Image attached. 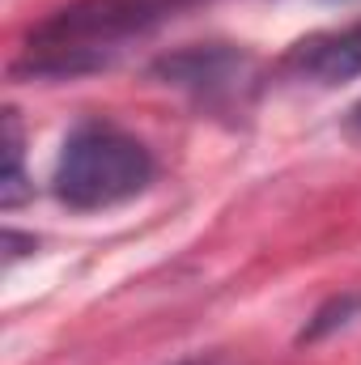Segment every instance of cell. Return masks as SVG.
Segmentation results:
<instances>
[{"label":"cell","mask_w":361,"mask_h":365,"mask_svg":"<svg viewBox=\"0 0 361 365\" xmlns=\"http://www.w3.org/2000/svg\"><path fill=\"white\" fill-rule=\"evenodd\" d=\"M361 319V289H340V293H332L323 306H315V314L302 323V331L293 336L302 349H310V344H323V340H332L336 331H345V327H353Z\"/></svg>","instance_id":"cell-5"},{"label":"cell","mask_w":361,"mask_h":365,"mask_svg":"<svg viewBox=\"0 0 361 365\" xmlns=\"http://www.w3.org/2000/svg\"><path fill=\"white\" fill-rule=\"evenodd\" d=\"M153 175L158 162L141 136L123 132L111 119H81L60 145L51 191L73 212H102L149 191Z\"/></svg>","instance_id":"cell-2"},{"label":"cell","mask_w":361,"mask_h":365,"mask_svg":"<svg viewBox=\"0 0 361 365\" xmlns=\"http://www.w3.org/2000/svg\"><path fill=\"white\" fill-rule=\"evenodd\" d=\"M204 4L213 0H73L26 34V51L13 64V77L73 81L102 73L132 43L158 34L162 26Z\"/></svg>","instance_id":"cell-1"},{"label":"cell","mask_w":361,"mask_h":365,"mask_svg":"<svg viewBox=\"0 0 361 365\" xmlns=\"http://www.w3.org/2000/svg\"><path fill=\"white\" fill-rule=\"evenodd\" d=\"M149 81L187 93L200 106H234L255 86V60L230 43H200L166 51L149 64Z\"/></svg>","instance_id":"cell-3"},{"label":"cell","mask_w":361,"mask_h":365,"mask_svg":"<svg viewBox=\"0 0 361 365\" xmlns=\"http://www.w3.org/2000/svg\"><path fill=\"white\" fill-rule=\"evenodd\" d=\"M39 247V238L34 234H17V230H4V259L13 264V259H21V255H30Z\"/></svg>","instance_id":"cell-7"},{"label":"cell","mask_w":361,"mask_h":365,"mask_svg":"<svg viewBox=\"0 0 361 365\" xmlns=\"http://www.w3.org/2000/svg\"><path fill=\"white\" fill-rule=\"evenodd\" d=\"M349 128H353V132H361V102L349 110Z\"/></svg>","instance_id":"cell-9"},{"label":"cell","mask_w":361,"mask_h":365,"mask_svg":"<svg viewBox=\"0 0 361 365\" xmlns=\"http://www.w3.org/2000/svg\"><path fill=\"white\" fill-rule=\"evenodd\" d=\"M34 195V187L26 179V136H21V119L17 110H4V175H0V204L17 208Z\"/></svg>","instance_id":"cell-6"},{"label":"cell","mask_w":361,"mask_h":365,"mask_svg":"<svg viewBox=\"0 0 361 365\" xmlns=\"http://www.w3.org/2000/svg\"><path fill=\"white\" fill-rule=\"evenodd\" d=\"M171 365H230L221 353H191V357H179V361H171Z\"/></svg>","instance_id":"cell-8"},{"label":"cell","mask_w":361,"mask_h":365,"mask_svg":"<svg viewBox=\"0 0 361 365\" xmlns=\"http://www.w3.org/2000/svg\"><path fill=\"white\" fill-rule=\"evenodd\" d=\"M280 73L319 90H336L345 81L361 77V17L340 26V30H323L310 34L302 43H293L280 60Z\"/></svg>","instance_id":"cell-4"}]
</instances>
